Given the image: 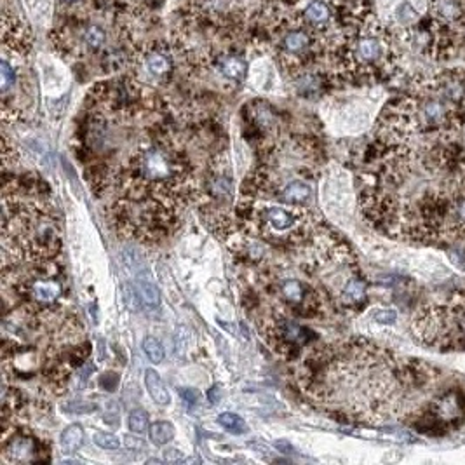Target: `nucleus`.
<instances>
[{"instance_id": "nucleus-1", "label": "nucleus", "mask_w": 465, "mask_h": 465, "mask_svg": "<svg viewBox=\"0 0 465 465\" xmlns=\"http://www.w3.org/2000/svg\"><path fill=\"white\" fill-rule=\"evenodd\" d=\"M305 392L329 410L364 422H378L401 411L404 394L422 385L420 363H401L368 342H352L314 354L305 361Z\"/></svg>"}, {"instance_id": "nucleus-2", "label": "nucleus", "mask_w": 465, "mask_h": 465, "mask_svg": "<svg viewBox=\"0 0 465 465\" xmlns=\"http://www.w3.org/2000/svg\"><path fill=\"white\" fill-rule=\"evenodd\" d=\"M62 251V232L56 215L42 194L3 192L2 253L13 264H48Z\"/></svg>"}, {"instance_id": "nucleus-3", "label": "nucleus", "mask_w": 465, "mask_h": 465, "mask_svg": "<svg viewBox=\"0 0 465 465\" xmlns=\"http://www.w3.org/2000/svg\"><path fill=\"white\" fill-rule=\"evenodd\" d=\"M16 289L24 296L38 301V303H52L63 293V284L55 279V272L34 271L28 278L16 282Z\"/></svg>"}, {"instance_id": "nucleus-4", "label": "nucleus", "mask_w": 465, "mask_h": 465, "mask_svg": "<svg viewBox=\"0 0 465 465\" xmlns=\"http://www.w3.org/2000/svg\"><path fill=\"white\" fill-rule=\"evenodd\" d=\"M385 56V45L378 35L366 34L361 35L352 49V62L357 69H373L378 65Z\"/></svg>"}, {"instance_id": "nucleus-5", "label": "nucleus", "mask_w": 465, "mask_h": 465, "mask_svg": "<svg viewBox=\"0 0 465 465\" xmlns=\"http://www.w3.org/2000/svg\"><path fill=\"white\" fill-rule=\"evenodd\" d=\"M35 452V441L28 436L6 439L2 445V457L7 462H34L31 455Z\"/></svg>"}, {"instance_id": "nucleus-6", "label": "nucleus", "mask_w": 465, "mask_h": 465, "mask_svg": "<svg viewBox=\"0 0 465 465\" xmlns=\"http://www.w3.org/2000/svg\"><path fill=\"white\" fill-rule=\"evenodd\" d=\"M431 413H432V417H434V420L452 424V422H457V418L464 413V410H462V406H460L457 396L448 394V396L434 401Z\"/></svg>"}, {"instance_id": "nucleus-7", "label": "nucleus", "mask_w": 465, "mask_h": 465, "mask_svg": "<svg viewBox=\"0 0 465 465\" xmlns=\"http://www.w3.org/2000/svg\"><path fill=\"white\" fill-rule=\"evenodd\" d=\"M310 195L312 188L308 183L294 180V182L287 183L282 190H279L278 194H276V197H278L280 202H286V204H305V202L310 199Z\"/></svg>"}, {"instance_id": "nucleus-8", "label": "nucleus", "mask_w": 465, "mask_h": 465, "mask_svg": "<svg viewBox=\"0 0 465 465\" xmlns=\"http://www.w3.org/2000/svg\"><path fill=\"white\" fill-rule=\"evenodd\" d=\"M432 13L445 23H453L464 14L462 0H432Z\"/></svg>"}, {"instance_id": "nucleus-9", "label": "nucleus", "mask_w": 465, "mask_h": 465, "mask_svg": "<svg viewBox=\"0 0 465 465\" xmlns=\"http://www.w3.org/2000/svg\"><path fill=\"white\" fill-rule=\"evenodd\" d=\"M145 385H147L148 394L152 396V399L155 401L157 404H169L171 401V396H169L168 389H166L164 382L161 380L159 373L155 370H147L145 373Z\"/></svg>"}, {"instance_id": "nucleus-10", "label": "nucleus", "mask_w": 465, "mask_h": 465, "mask_svg": "<svg viewBox=\"0 0 465 465\" xmlns=\"http://www.w3.org/2000/svg\"><path fill=\"white\" fill-rule=\"evenodd\" d=\"M138 291H140L141 301L147 308H157L161 303V293H159V287L155 286L154 279L148 274H143L138 278Z\"/></svg>"}, {"instance_id": "nucleus-11", "label": "nucleus", "mask_w": 465, "mask_h": 465, "mask_svg": "<svg viewBox=\"0 0 465 465\" xmlns=\"http://www.w3.org/2000/svg\"><path fill=\"white\" fill-rule=\"evenodd\" d=\"M218 69L222 76H225L230 80H243L248 72V65L239 56H225L220 59Z\"/></svg>"}, {"instance_id": "nucleus-12", "label": "nucleus", "mask_w": 465, "mask_h": 465, "mask_svg": "<svg viewBox=\"0 0 465 465\" xmlns=\"http://www.w3.org/2000/svg\"><path fill=\"white\" fill-rule=\"evenodd\" d=\"M280 294L284 296V300L293 305L303 303L305 310H307V289L298 280H284L280 284Z\"/></svg>"}, {"instance_id": "nucleus-13", "label": "nucleus", "mask_w": 465, "mask_h": 465, "mask_svg": "<svg viewBox=\"0 0 465 465\" xmlns=\"http://www.w3.org/2000/svg\"><path fill=\"white\" fill-rule=\"evenodd\" d=\"M308 42L310 41H308V35L305 34V31L294 30V31H289V34L284 37L282 48L287 55L298 56V55H303V52L307 51Z\"/></svg>"}, {"instance_id": "nucleus-14", "label": "nucleus", "mask_w": 465, "mask_h": 465, "mask_svg": "<svg viewBox=\"0 0 465 465\" xmlns=\"http://www.w3.org/2000/svg\"><path fill=\"white\" fill-rule=\"evenodd\" d=\"M59 443H62V448L65 450L66 453L77 452L84 443V429L77 424L70 425V427H66L65 431L62 432Z\"/></svg>"}, {"instance_id": "nucleus-15", "label": "nucleus", "mask_w": 465, "mask_h": 465, "mask_svg": "<svg viewBox=\"0 0 465 465\" xmlns=\"http://www.w3.org/2000/svg\"><path fill=\"white\" fill-rule=\"evenodd\" d=\"M305 16H307V20L310 21L312 24L321 27V24H324L326 21L329 20L331 10H329L328 3L322 2V0H312L307 6V9H305Z\"/></svg>"}, {"instance_id": "nucleus-16", "label": "nucleus", "mask_w": 465, "mask_h": 465, "mask_svg": "<svg viewBox=\"0 0 465 465\" xmlns=\"http://www.w3.org/2000/svg\"><path fill=\"white\" fill-rule=\"evenodd\" d=\"M145 66H147L148 73L154 77H162L171 70V62L166 55L162 52H152L145 59Z\"/></svg>"}, {"instance_id": "nucleus-17", "label": "nucleus", "mask_w": 465, "mask_h": 465, "mask_svg": "<svg viewBox=\"0 0 465 465\" xmlns=\"http://www.w3.org/2000/svg\"><path fill=\"white\" fill-rule=\"evenodd\" d=\"M175 438V427L171 422H155L150 427V439L155 445H168Z\"/></svg>"}, {"instance_id": "nucleus-18", "label": "nucleus", "mask_w": 465, "mask_h": 465, "mask_svg": "<svg viewBox=\"0 0 465 465\" xmlns=\"http://www.w3.org/2000/svg\"><path fill=\"white\" fill-rule=\"evenodd\" d=\"M364 296H366V284H364V280L361 279L347 280L342 293L343 301H347V303H357V301L363 300Z\"/></svg>"}, {"instance_id": "nucleus-19", "label": "nucleus", "mask_w": 465, "mask_h": 465, "mask_svg": "<svg viewBox=\"0 0 465 465\" xmlns=\"http://www.w3.org/2000/svg\"><path fill=\"white\" fill-rule=\"evenodd\" d=\"M218 424L232 434H246L248 432L246 422L236 413H222L218 417Z\"/></svg>"}, {"instance_id": "nucleus-20", "label": "nucleus", "mask_w": 465, "mask_h": 465, "mask_svg": "<svg viewBox=\"0 0 465 465\" xmlns=\"http://www.w3.org/2000/svg\"><path fill=\"white\" fill-rule=\"evenodd\" d=\"M143 350L148 359L154 364H159L164 361V347H162L161 342H159L157 338H154V336H147V338L143 340Z\"/></svg>"}, {"instance_id": "nucleus-21", "label": "nucleus", "mask_w": 465, "mask_h": 465, "mask_svg": "<svg viewBox=\"0 0 465 465\" xmlns=\"http://www.w3.org/2000/svg\"><path fill=\"white\" fill-rule=\"evenodd\" d=\"M127 425H129V431L134 432V434H143L148 427V415L143 410H134L129 415Z\"/></svg>"}, {"instance_id": "nucleus-22", "label": "nucleus", "mask_w": 465, "mask_h": 465, "mask_svg": "<svg viewBox=\"0 0 465 465\" xmlns=\"http://www.w3.org/2000/svg\"><path fill=\"white\" fill-rule=\"evenodd\" d=\"M94 443L103 450H119L120 446L119 439L113 434H108V432H96Z\"/></svg>"}, {"instance_id": "nucleus-23", "label": "nucleus", "mask_w": 465, "mask_h": 465, "mask_svg": "<svg viewBox=\"0 0 465 465\" xmlns=\"http://www.w3.org/2000/svg\"><path fill=\"white\" fill-rule=\"evenodd\" d=\"M84 38H86V42L91 48H101L103 42H105V31L99 27H90L86 30V34H84Z\"/></svg>"}, {"instance_id": "nucleus-24", "label": "nucleus", "mask_w": 465, "mask_h": 465, "mask_svg": "<svg viewBox=\"0 0 465 465\" xmlns=\"http://www.w3.org/2000/svg\"><path fill=\"white\" fill-rule=\"evenodd\" d=\"M373 319H375L378 324L392 326L396 324L397 321V312L394 310V308H378V310L375 312V315H373Z\"/></svg>"}, {"instance_id": "nucleus-25", "label": "nucleus", "mask_w": 465, "mask_h": 465, "mask_svg": "<svg viewBox=\"0 0 465 465\" xmlns=\"http://www.w3.org/2000/svg\"><path fill=\"white\" fill-rule=\"evenodd\" d=\"M124 296H126L124 300H126V305H127V308H129V310L136 312L138 308H140L141 298H138V296H140V291L134 289L131 284H126V286H124Z\"/></svg>"}, {"instance_id": "nucleus-26", "label": "nucleus", "mask_w": 465, "mask_h": 465, "mask_svg": "<svg viewBox=\"0 0 465 465\" xmlns=\"http://www.w3.org/2000/svg\"><path fill=\"white\" fill-rule=\"evenodd\" d=\"M0 76H2V91L3 93H7L9 87L14 84V70L6 59H3L2 65H0Z\"/></svg>"}, {"instance_id": "nucleus-27", "label": "nucleus", "mask_w": 465, "mask_h": 465, "mask_svg": "<svg viewBox=\"0 0 465 465\" xmlns=\"http://www.w3.org/2000/svg\"><path fill=\"white\" fill-rule=\"evenodd\" d=\"M117 385H119V376H117L115 373H105V375L99 378V387L105 389L106 392H113V390L117 389Z\"/></svg>"}, {"instance_id": "nucleus-28", "label": "nucleus", "mask_w": 465, "mask_h": 465, "mask_svg": "<svg viewBox=\"0 0 465 465\" xmlns=\"http://www.w3.org/2000/svg\"><path fill=\"white\" fill-rule=\"evenodd\" d=\"M180 396H182V399L185 401L188 406H194L199 399V392L195 389H182L180 390Z\"/></svg>"}, {"instance_id": "nucleus-29", "label": "nucleus", "mask_w": 465, "mask_h": 465, "mask_svg": "<svg viewBox=\"0 0 465 465\" xmlns=\"http://www.w3.org/2000/svg\"><path fill=\"white\" fill-rule=\"evenodd\" d=\"M126 448L133 450V452H138V450L145 448V443L141 441L140 438H134V436H126Z\"/></svg>"}, {"instance_id": "nucleus-30", "label": "nucleus", "mask_w": 465, "mask_h": 465, "mask_svg": "<svg viewBox=\"0 0 465 465\" xmlns=\"http://www.w3.org/2000/svg\"><path fill=\"white\" fill-rule=\"evenodd\" d=\"M220 387L218 385H215V387H211V389L208 390V399H209V403L211 404H216L220 401Z\"/></svg>"}, {"instance_id": "nucleus-31", "label": "nucleus", "mask_w": 465, "mask_h": 465, "mask_svg": "<svg viewBox=\"0 0 465 465\" xmlns=\"http://www.w3.org/2000/svg\"><path fill=\"white\" fill-rule=\"evenodd\" d=\"M276 448L282 453H294V448L287 441H278L276 443Z\"/></svg>"}, {"instance_id": "nucleus-32", "label": "nucleus", "mask_w": 465, "mask_h": 465, "mask_svg": "<svg viewBox=\"0 0 465 465\" xmlns=\"http://www.w3.org/2000/svg\"><path fill=\"white\" fill-rule=\"evenodd\" d=\"M164 457L168 460H178V459H182V455H180L178 450H168V452L164 453Z\"/></svg>"}, {"instance_id": "nucleus-33", "label": "nucleus", "mask_w": 465, "mask_h": 465, "mask_svg": "<svg viewBox=\"0 0 465 465\" xmlns=\"http://www.w3.org/2000/svg\"><path fill=\"white\" fill-rule=\"evenodd\" d=\"M63 2H77V0H63Z\"/></svg>"}]
</instances>
